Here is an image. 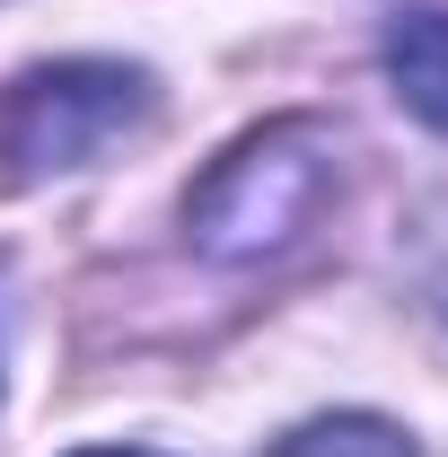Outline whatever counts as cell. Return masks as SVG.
<instances>
[{"instance_id":"1","label":"cell","mask_w":448,"mask_h":457,"mask_svg":"<svg viewBox=\"0 0 448 457\" xmlns=\"http://www.w3.org/2000/svg\"><path fill=\"white\" fill-rule=\"evenodd\" d=\"M326 203H335V132L317 114H281L212 159V176L185 194V228L212 264H264L299 246Z\"/></svg>"},{"instance_id":"2","label":"cell","mask_w":448,"mask_h":457,"mask_svg":"<svg viewBox=\"0 0 448 457\" xmlns=\"http://www.w3.org/2000/svg\"><path fill=\"white\" fill-rule=\"evenodd\" d=\"M159 106L150 71L132 62H54L0 97V176H62L132 141Z\"/></svg>"},{"instance_id":"3","label":"cell","mask_w":448,"mask_h":457,"mask_svg":"<svg viewBox=\"0 0 448 457\" xmlns=\"http://www.w3.org/2000/svg\"><path fill=\"white\" fill-rule=\"evenodd\" d=\"M387 79L431 132H448V9H404V18H387Z\"/></svg>"},{"instance_id":"4","label":"cell","mask_w":448,"mask_h":457,"mask_svg":"<svg viewBox=\"0 0 448 457\" xmlns=\"http://www.w3.org/2000/svg\"><path fill=\"white\" fill-rule=\"evenodd\" d=\"M264 457H413V440L395 422H378V413H317L290 440H273Z\"/></svg>"},{"instance_id":"5","label":"cell","mask_w":448,"mask_h":457,"mask_svg":"<svg viewBox=\"0 0 448 457\" xmlns=\"http://www.w3.org/2000/svg\"><path fill=\"white\" fill-rule=\"evenodd\" d=\"M79 457H159V449H79Z\"/></svg>"}]
</instances>
